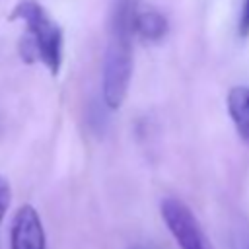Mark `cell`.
Listing matches in <instances>:
<instances>
[{
	"label": "cell",
	"instance_id": "cell-1",
	"mask_svg": "<svg viewBox=\"0 0 249 249\" xmlns=\"http://www.w3.org/2000/svg\"><path fill=\"white\" fill-rule=\"evenodd\" d=\"M140 0H111L107 19V43L103 53L101 91L109 109H119L128 93L132 78V37L136 33Z\"/></svg>",
	"mask_w": 249,
	"mask_h": 249
},
{
	"label": "cell",
	"instance_id": "cell-2",
	"mask_svg": "<svg viewBox=\"0 0 249 249\" xmlns=\"http://www.w3.org/2000/svg\"><path fill=\"white\" fill-rule=\"evenodd\" d=\"M12 19H18L27 29L25 53H31V58H39L41 64L56 76L62 66V29L47 14V10L35 0H19L12 10Z\"/></svg>",
	"mask_w": 249,
	"mask_h": 249
},
{
	"label": "cell",
	"instance_id": "cell-3",
	"mask_svg": "<svg viewBox=\"0 0 249 249\" xmlns=\"http://www.w3.org/2000/svg\"><path fill=\"white\" fill-rule=\"evenodd\" d=\"M160 212L179 249H212L196 216L183 200L167 196L161 200Z\"/></svg>",
	"mask_w": 249,
	"mask_h": 249
},
{
	"label": "cell",
	"instance_id": "cell-4",
	"mask_svg": "<svg viewBox=\"0 0 249 249\" xmlns=\"http://www.w3.org/2000/svg\"><path fill=\"white\" fill-rule=\"evenodd\" d=\"M10 249H47L41 216L31 204H21L12 218Z\"/></svg>",
	"mask_w": 249,
	"mask_h": 249
},
{
	"label": "cell",
	"instance_id": "cell-5",
	"mask_svg": "<svg viewBox=\"0 0 249 249\" xmlns=\"http://www.w3.org/2000/svg\"><path fill=\"white\" fill-rule=\"evenodd\" d=\"M228 113L241 140L249 144V86H235L230 89Z\"/></svg>",
	"mask_w": 249,
	"mask_h": 249
},
{
	"label": "cell",
	"instance_id": "cell-6",
	"mask_svg": "<svg viewBox=\"0 0 249 249\" xmlns=\"http://www.w3.org/2000/svg\"><path fill=\"white\" fill-rule=\"evenodd\" d=\"M167 19L161 12L158 10H144V12H138V18H136V31L148 39V41H160L165 33H167Z\"/></svg>",
	"mask_w": 249,
	"mask_h": 249
},
{
	"label": "cell",
	"instance_id": "cell-7",
	"mask_svg": "<svg viewBox=\"0 0 249 249\" xmlns=\"http://www.w3.org/2000/svg\"><path fill=\"white\" fill-rule=\"evenodd\" d=\"M10 200H12V189H10V183L8 179L0 177V224L8 212V206H10Z\"/></svg>",
	"mask_w": 249,
	"mask_h": 249
},
{
	"label": "cell",
	"instance_id": "cell-8",
	"mask_svg": "<svg viewBox=\"0 0 249 249\" xmlns=\"http://www.w3.org/2000/svg\"><path fill=\"white\" fill-rule=\"evenodd\" d=\"M239 33L247 35L249 33V0L245 2L243 10H241V18H239Z\"/></svg>",
	"mask_w": 249,
	"mask_h": 249
}]
</instances>
